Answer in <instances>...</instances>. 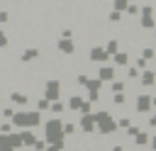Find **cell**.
<instances>
[{
  "label": "cell",
  "instance_id": "ffe728a7",
  "mask_svg": "<svg viewBox=\"0 0 156 151\" xmlns=\"http://www.w3.org/2000/svg\"><path fill=\"white\" fill-rule=\"evenodd\" d=\"M112 100H115L117 105H122V102H124V95H122V93H115V97H112Z\"/></svg>",
  "mask_w": 156,
  "mask_h": 151
},
{
  "label": "cell",
  "instance_id": "3957f363",
  "mask_svg": "<svg viewBox=\"0 0 156 151\" xmlns=\"http://www.w3.org/2000/svg\"><path fill=\"white\" fill-rule=\"evenodd\" d=\"M58 90H61L58 80H56V78H51V80L46 83V93H44V95H46V100H56V97H58Z\"/></svg>",
  "mask_w": 156,
  "mask_h": 151
},
{
  "label": "cell",
  "instance_id": "44dd1931",
  "mask_svg": "<svg viewBox=\"0 0 156 151\" xmlns=\"http://www.w3.org/2000/svg\"><path fill=\"white\" fill-rule=\"evenodd\" d=\"M37 107H39V110H46V107H49V100H46V97H44V100H39V102H37Z\"/></svg>",
  "mask_w": 156,
  "mask_h": 151
},
{
  "label": "cell",
  "instance_id": "5b68a950",
  "mask_svg": "<svg viewBox=\"0 0 156 151\" xmlns=\"http://www.w3.org/2000/svg\"><path fill=\"white\" fill-rule=\"evenodd\" d=\"M110 54L102 49V46H95V49H90V61H105Z\"/></svg>",
  "mask_w": 156,
  "mask_h": 151
},
{
  "label": "cell",
  "instance_id": "6da1fadb",
  "mask_svg": "<svg viewBox=\"0 0 156 151\" xmlns=\"http://www.w3.org/2000/svg\"><path fill=\"white\" fill-rule=\"evenodd\" d=\"M61 139H63V127H61L58 119H51L46 124V141L49 144H58Z\"/></svg>",
  "mask_w": 156,
  "mask_h": 151
},
{
  "label": "cell",
  "instance_id": "f1b7e54d",
  "mask_svg": "<svg viewBox=\"0 0 156 151\" xmlns=\"http://www.w3.org/2000/svg\"><path fill=\"white\" fill-rule=\"evenodd\" d=\"M7 19H10V15L7 12H0V22H7Z\"/></svg>",
  "mask_w": 156,
  "mask_h": 151
},
{
  "label": "cell",
  "instance_id": "603a6c76",
  "mask_svg": "<svg viewBox=\"0 0 156 151\" xmlns=\"http://www.w3.org/2000/svg\"><path fill=\"white\" fill-rule=\"evenodd\" d=\"M61 149H63V141H58V144H51V146H49V151H61Z\"/></svg>",
  "mask_w": 156,
  "mask_h": 151
},
{
  "label": "cell",
  "instance_id": "8992f818",
  "mask_svg": "<svg viewBox=\"0 0 156 151\" xmlns=\"http://www.w3.org/2000/svg\"><path fill=\"white\" fill-rule=\"evenodd\" d=\"M98 78H100V80H112V78H115V71H112L110 66H102V68L98 71Z\"/></svg>",
  "mask_w": 156,
  "mask_h": 151
},
{
  "label": "cell",
  "instance_id": "484cf974",
  "mask_svg": "<svg viewBox=\"0 0 156 151\" xmlns=\"http://www.w3.org/2000/svg\"><path fill=\"white\" fill-rule=\"evenodd\" d=\"M44 146H46L44 141H34V149H37V151H44Z\"/></svg>",
  "mask_w": 156,
  "mask_h": 151
},
{
  "label": "cell",
  "instance_id": "e0dca14e",
  "mask_svg": "<svg viewBox=\"0 0 156 151\" xmlns=\"http://www.w3.org/2000/svg\"><path fill=\"white\" fill-rule=\"evenodd\" d=\"M141 58H146V61H151L154 58V49H144V56Z\"/></svg>",
  "mask_w": 156,
  "mask_h": 151
},
{
  "label": "cell",
  "instance_id": "52a82bcc",
  "mask_svg": "<svg viewBox=\"0 0 156 151\" xmlns=\"http://www.w3.org/2000/svg\"><path fill=\"white\" fill-rule=\"evenodd\" d=\"M93 124H95L93 114H83V119H80V127H83L85 132H93Z\"/></svg>",
  "mask_w": 156,
  "mask_h": 151
},
{
  "label": "cell",
  "instance_id": "d6986e66",
  "mask_svg": "<svg viewBox=\"0 0 156 151\" xmlns=\"http://www.w3.org/2000/svg\"><path fill=\"white\" fill-rule=\"evenodd\" d=\"M127 78H139V71H136V68H129V71H127Z\"/></svg>",
  "mask_w": 156,
  "mask_h": 151
},
{
  "label": "cell",
  "instance_id": "4316f807",
  "mask_svg": "<svg viewBox=\"0 0 156 151\" xmlns=\"http://www.w3.org/2000/svg\"><path fill=\"white\" fill-rule=\"evenodd\" d=\"M5 44H7V34H5V32H0V46H5Z\"/></svg>",
  "mask_w": 156,
  "mask_h": 151
},
{
  "label": "cell",
  "instance_id": "7a4b0ae2",
  "mask_svg": "<svg viewBox=\"0 0 156 151\" xmlns=\"http://www.w3.org/2000/svg\"><path fill=\"white\" fill-rule=\"evenodd\" d=\"M12 117H15V114H12ZM15 122H17V124H24V127H32V124L39 122V114H37V112H20V114L15 117Z\"/></svg>",
  "mask_w": 156,
  "mask_h": 151
},
{
  "label": "cell",
  "instance_id": "9a60e30c",
  "mask_svg": "<svg viewBox=\"0 0 156 151\" xmlns=\"http://www.w3.org/2000/svg\"><path fill=\"white\" fill-rule=\"evenodd\" d=\"M105 51H107V54H115V51H117V39H112V41L107 44V49H105Z\"/></svg>",
  "mask_w": 156,
  "mask_h": 151
},
{
  "label": "cell",
  "instance_id": "8fae6325",
  "mask_svg": "<svg viewBox=\"0 0 156 151\" xmlns=\"http://www.w3.org/2000/svg\"><path fill=\"white\" fill-rule=\"evenodd\" d=\"M80 102H83V97H80V95H73V97L68 100V107H71V110H78Z\"/></svg>",
  "mask_w": 156,
  "mask_h": 151
},
{
  "label": "cell",
  "instance_id": "5bb4252c",
  "mask_svg": "<svg viewBox=\"0 0 156 151\" xmlns=\"http://www.w3.org/2000/svg\"><path fill=\"white\" fill-rule=\"evenodd\" d=\"M12 102H17V105H24V102H27V97H24V95H20V93H12Z\"/></svg>",
  "mask_w": 156,
  "mask_h": 151
},
{
  "label": "cell",
  "instance_id": "30bf717a",
  "mask_svg": "<svg viewBox=\"0 0 156 151\" xmlns=\"http://www.w3.org/2000/svg\"><path fill=\"white\" fill-rule=\"evenodd\" d=\"M39 56V49H27L24 54H22V61H34Z\"/></svg>",
  "mask_w": 156,
  "mask_h": 151
},
{
  "label": "cell",
  "instance_id": "4dcf8cb0",
  "mask_svg": "<svg viewBox=\"0 0 156 151\" xmlns=\"http://www.w3.org/2000/svg\"><path fill=\"white\" fill-rule=\"evenodd\" d=\"M127 2H129V0H127Z\"/></svg>",
  "mask_w": 156,
  "mask_h": 151
},
{
  "label": "cell",
  "instance_id": "2e32d148",
  "mask_svg": "<svg viewBox=\"0 0 156 151\" xmlns=\"http://www.w3.org/2000/svg\"><path fill=\"white\" fill-rule=\"evenodd\" d=\"M112 90H115V93H122V90H124V83H122V80H115V83H112Z\"/></svg>",
  "mask_w": 156,
  "mask_h": 151
},
{
  "label": "cell",
  "instance_id": "cb8c5ba5",
  "mask_svg": "<svg viewBox=\"0 0 156 151\" xmlns=\"http://www.w3.org/2000/svg\"><path fill=\"white\" fill-rule=\"evenodd\" d=\"M127 12H129V15H136V12H139V7H136V5H129V7H127Z\"/></svg>",
  "mask_w": 156,
  "mask_h": 151
},
{
  "label": "cell",
  "instance_id": "7c38bea8",
  "mask_svg": "<svg viewBox=\"0 0 156 151\" xmlns=\"http://www.w3.org/2000/svg\"><path fill=\"white\" fill-rule=\"evenodd\" d=\"M134 141H136V144H146V141H149V134H146V132H136V134H134Z\"/></svg>",
  "mask_w": 156,
  "mask_h": 151
},
{
  "label": "cell",
  "instance_id": "f546056e",
  "mask_svg": "<svg viewBox=\"0 0 156 151\" xmlns=\"http://www.w3.org/2000/svg\"><path fill=\"white\" fill-rule=\"evenodd\" d=\"M112 151H124V149L122 146H112Z\"/></svg>",
  "mask_w": 156,
  "mask_h": 151
},
{
  "label": "cell",
  "instance_id": "7402d4cb",
  "mask_svg": "<svg viewBox=\"0 0 156 151\" xmlns=\"http://www.w3.org/2000/svg\"><path fill=\"white\" fill-rule=\"evenodd\" d=\"M51 112H63V105H61V102H54V105H51Z\"/></svg>",
  "mask_w": 156,
  "mask_h": 151
},
{
  "label": "cell",
  "instance_id": "ba28073f",
  "mask_svg": "<svg viewBox=\"0 0 156 151\" xmlns=\"http://www.w3.org/2000/svg\"><path fill=\"white\" fill-rule=\"evenodd\" d=\"M112 58H115V63H117V66H127V61H129L124 51H119V54L115 51V54H112Z\"/></svg>",
  "mask_w": 156,
  "mask_h": 151
},
{
  "label": "cell",
  "instance_id": "4fadbf2b",
  "mask_svg": "<svg viewBox=\"0 0 156 151\" xmlns=\"http://www.w3.org/2000/svg\"><path fill=\"white\" fill-rule=\"evenodd\" d=\"M141 80H144V85H151V83H154V73H151V71H144V73H141Z\"/></svg>",
  "mask_w": 156,
  "mask_h": 151
},
{
  "label": "cell",
  "instance_id": "83f0119b",
  "mask_svg": "<svg viewBox=\"0 0 156 151\" xmlns=\"http://www.w3.org/2000/svg\"><path fill=\"white\" fill-rule=\"evenodd\" d=\"M117 124H119V127H124V129H127V127H129V119H127V117H124V119H119V122H117Z\"/></svg>",
  "mask_w": 156,
  "mask_h": 151
},
{
  "label": "cell",
  "instance_id": "ac0fdd59",
  "mask_svg": "<svg viewBox=\"0 0 156 151\" xmlns=\"http://www.w3.org/2000/svg\"><path fill=\"white\" fill-rule=\"evenodd\" d=\"M127 7V0H115V10H124Z\"/></svg>",
  "mask_w": 156,
  "mask_h": 151
},
{
  "label": "cell",
  "instance_id": "9c48e42d",
  "mask_svg": "<svg viewBox=\"0 0 156 151\" xmlns=\"http://www.w3.org/2000/svg\"><path fill=\"white\" fill-rule=\"evenodd\" d=\"M149 107H151V97L149 95H141L139 97V110L141 112H149Z\"/></svg>",
  "mask_w": 156,
  "mask_h": 151
},
{
  "label": "cell",
  "instance_id": "d4e9b609",
  "mask_svg": "<svg viewBox=\"0 0 156 151\" xmlns=\"http://www.w3.org/2000/svg\"><path fill=\"white\" fill-rule=\"evenodd\" d=\"M63 132H66V134H73V132H76V127H73V124H66V127H63Z\"/></svg>",
  "mask_w": 156,
  "mask_h": 151
},
{
  "label": "cell",
  "instance_id": "277c9868",
  "mask_svg": "<svg viewBox=\"0 0 156 151\" xmlns=\"http://www.w3.org/2000/svg\"><path fill=\"white\" fill-rule=\"evenodd\" d=\"M73 41H71V37H61L58 39V51H63V54H73Z\"/></svg>",
  "mask_w": 156,
  "mask_h": 151
}]
</instances>
